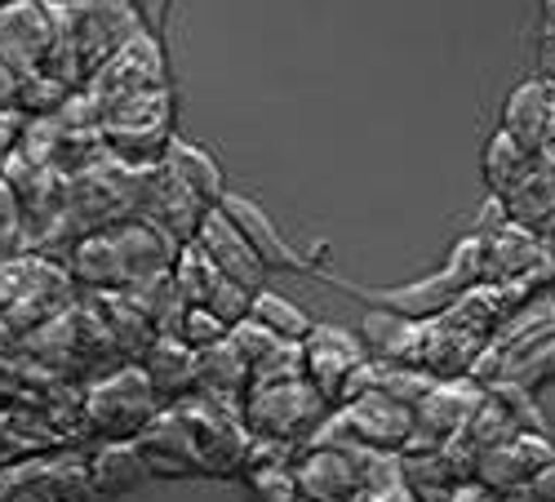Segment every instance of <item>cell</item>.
Listing matches in <instances>:
<instances>
[{"instance_id": "obj_19", "label": "cell", "mask_w": 555, "mask_h": 502, "mask_svg": "<svg viewBox=\"0 0 555 502\" xmlns=\"http://www.w3.org/2000/svg\"><path fill=\"white\" fill-rule=\"evenodd\" d=\"M138 364H143V374L152 378V387H156V396L165 404H178V400H188V396L201 391V383H196V351L182 338H156L152 351Z\"/></svg>"}, {"instance_id": "obj_6", "label": "cell", "mask_w": 555, "mask_h": 502, "mask_svg": "<svg viewBox=\"0 0 555 502\" xmlns=\"http://www.w3.org/2000/svg\"><path fill=\"white\" fill-rule=\"evenodd\" d=\"M302 356H307V383L334 409L356 396V383L369 370L364 338L351 330H338V325H315L302 343Z\"/></svg>"}, {"instance_id": "obj_13", "label": "cell", "mask_w": 555, "mask_h": 502, "mask_svg": "<svg viewBox=\"0 0 555 502\" xmlns=\"http://www.w3.org/2000/svg\"><path fill=\"white\" fill-rule=\"evenodd\" d=\"M533 156H555V80L529 76L502 103V125Z\"/></svg>"}, {"instance_id": "obj_29", "label": "cell", "mask_w": 555, "mask_h": 502, "mask_svg": "<svg viewBox=\"0 0 555 502\" xmlns=\"http://www.w3.org/2000/svg\"><path fill=\"white\" fill-rule=\"evenodd\" d=\"M360 502H423L418 493L409 489V480L400 476V480H391V485H378V489H369Z\"/></svg>"}, {"instance_id": "obj_27", "label": "cell", "mask_w": 555, "mask_h": 502, "mask_svg": "<svg viewBox=\"0 0 555 502\" xmlns=\"http://www.w3.org/2000/svg\"><path fill=\"white\" fill-rule=\"evenodd\" d=\"M512 502H555V463H546Z\"/></svg>"}, {"instance_id": "obj_7", "label": "cell", "mask_w": 555, "mask_h": 502, "mask_svg": "<svg viewBox=\"0 0 555 502\" xmlns=\"http://www.w3.org/2000/svg\"><path fill=\"white\" fill-rule=\"evenodd\" d=\"M173 285L182 289L188 307H209L214 316H222L231 330H236L241 321H249V311H254V289H245L241 281H231L196 241L178 249Z\"/></svg>"}, {"instance_id": "obj_4", "label": "cell", "mask_w": 555, "mask_h": 502, "mask_svg": "<svg viewBox=\"0 0 555 502\" xmlns=\"http://www.w3.org/2000/svg\"><path fill=\"white\" fill-rule=\"evenodd\" d=\"M485 400H489V391L472 374L440 378L423 396V404L413 409V440H409L404 453H436V449H444L449 440H457L462 432L472 427V419L485 409Z\"/></svg>"}, {"instance_id": "obj_9", "label": "cell", "mask_w": 555, "mask_h": 502, "mask_svg": "<svg viewBox=\"0 0 555 502\" xmlns=\"http://www.w3.org/2000/svg\"><path fill=\"white\" fill-rule=\"evenodd\" d=\"M59 44V23L44 0H18L0 10V67H10L18 80L44 72Z\"/></svg>"}, {"instance_id": "obj_28", "label": "cell", "mask_w": 555, "mask_h": 502, "mask_svg": "<svg viewBox=\"0 0 555 502\" xmlns=\"http://www.w3.org/2000/svg\"><path fill=\"white\" fill-rule=\"evenodd\" d=\"M10 502H63V498H59L50 485H44V472H40V476H31V480L23 476V485L10 493Z\"/></svg>"}, {"instance_id": "obj_23", "label": "cell", "mask_w": 555, "mask_h": 502, "mask_svg": "<svg viewBox=\"0 0 555 502\" xmlns=\"http://www.w3.org/2000/svg\"><path fill=\"white\" fill-rule=\"evenodd\" d=\"M533 165V152H525L506 129H493V139L485 143V156H480V178H485V192L489 196H506L516 182L529 173Z\"/></svg>"}, {"instance_id": "obj_11", "label": "cell", "mask_w": 555, "mask_h": 502, "mask_svg": "<svg viewBox=\"0 0 555 502\" xmlns=\"http://www.w3.org/2000/svg\"><path fill=\"white\" fill-rule=\"evenodd\" d=\"M546 463H555V445L546 432H529L520 427L512 440H502L493 449L480 453V463H476V480L493 493H502L506 502H512Z\"/></svg>"}, {"instance_id": "obj_21", "label": "cell", "mask_w": 555, "mask_h": 502, "mask_svg": "<svg viewBox=\"0 0 555 502\" xmlns=\"http://www.w3.org/2000/svg\"><path fill=\"white\" fill-rule=\"evenodd\" d=\"M72 276L80 285H89V289H103V294L129 289V267H125V254H120L116 232L80 236L72 245Z\"/></svg>"}, {"instance_id": "obj_33", "label": "cell", "mask_w": 555, "mask_h": 502, "mask_svg": "<svg viewBox=\"0 0 555 502\" xmlns=\"http://www.w3.org/2000/svg\"><path fill=\"white\" fill-rule=\"evenodd\" d=\"M546 285H551V303H555V262H551V276H546Z\"/></svg>"}, {"instance_id": "obj_25", "label": "cell", "mask_w": 555, "mask_h": 502, "mask_svg": "<svg viewBox=\"0 0 555 502\" xmlns=\"http://www.w3.org/2000/svg\"><path fill=\"white\" fill-rule=\"evenodd\" d=\"M173 338H182L192 351H205V347H218L222 338H231V325L222 321V316H214L209 307H188V311H182Z\"/></svg>"}, {"instance_id": "obj_20", "label": "cell", "mask_w": 555, "mask_h": 502, "mask_svg": "<svg viewBox=\"0 0 555 502\" xmlns=\"http://www.w3.org/2000/svg\"><path fill=\"white\" fill-rule=\"evenodd\" d=\"M85 467H89V480H94L99 498H125L152 480V467L143 459V449H138V440H107Z\"/></svg>"}, {"instance_id": "obj_24", "label": "cell", "mask_w": 555, "mask_h": 502, "mask_svg": "<svg viewBox=\"0 0 555 502\" xmlns=\"http://www.w3.org/2000/svg\"><path fill=\"white\" fill-rule=\"evenodd\" d=\"M254 321L258 325H267L271 334H281V338H289V343H307V334L315 330V321L311 316L294 303V298H285V294H271V289H258L254 294Z\"/></svg>"}, {"instance_id": "obj_17", "label": "cell", "mask_w": 555, "mask_h": 502, "mask_svg": "<svg viewBox=\"0 0 555 502\" xmlns=\"http://www.w3.org/2000/svg\"><path fill=\"white\" fill-rule=\"evenodd\" d=\"M364 351L378 364H423V347H427V325L423 321H404L396 311L369 307L364 316Z\"/></svg>"}, {"instance_id": "obj_5", "label": "cell", "mask_w": 555, "mask_h": 502, "mask_svg": "<svg viewBox=\"0 0 555 502\" xmlns=\"http://www.w3.org/2000/svg\"><path fill=\"white\" fill-rule=\"evenodd\" d=\"M369 459L364 445H307L294 463L302 502H360L369 493Z\"/></svg>"}, {"instance_id": "obj_12", "label": "cell", "mask_w": 555, "mask_h": 502, "mask_svg": "<svg viewBox=\"0 0 555 502\" xmlns=\"http://www.w3.org/2000/svg\"><path fill=\"white\" fill-rule=\"evenodd\" d=\"M214 205H205L188 182H178L165 165L143 173V196H138V218H147L156 222L165 236H173L178 245H192L196 232H201V222Z\"/></svg>"}, {"instance_id": "obj_18", "label": "cell", "mask_w": 555, "mask_h": 502, "mask_svg": "<svg viewBox=\"0 0 555 502\" xmlns=\"http://www.w3.org/2000/svg\"><path fill=\"white\" fill-rule=\"evenodd\" d=\"M502 209L516 227H525V232L538 236L542 227L555 218V156H533L529 173L502 196Z\"/></svg>"}, {"instance_id": "obj_22", "label": "cell", "mask_w": 555, "mask_h": 502, "mask_svg": "<svg viewBox=\"0 0 555 502\" xmlns=\"http://www.w3.org/2000/svg\"><path fill=\"white\" fill-rule=\"evenodd\" d=\"M165 169H169L178 182H188V188H192L205 205H222V196L231 192L227 178H222V165H218L205 147H196V143L173 139V143H169V156H165Z\"/></svg>"}, {"instance_id": "obj_10", "label": "cell", "mask_w": 555, "mask_h": 502, "mask_svg": "<svg viewBox=\"0 0 555 502\" xmlns=\"http://www.w3.org/2000/svg\"><path fill=\"white\" fill-rule=\"evenodd\" d=\"M138 449H143L152 476H160V480H196V476H209L205 453L196 445V432L188 427V419H182L178 404H165L160 414L143 427V436H138Z\"/></svg>"}, {"instance_id": "obj_30", "label": "cell", "mask_w": 555, "mask_h": 502, "mask_svg": "<svg viewBox=\"0 0 555 502\" xmlns=\"http://www.w3.org/2000/svg\"><path fill=\"white\" fill-rule=\"evenodd\" d=\"M444 502H506L502 493H493V489H485L480 480H462Z\"/></svg>"}, {"instance_id": "obj_1", "label": "cell", "mask_w": 555, "mask_h": 502, "mask_svg": "<svg viewBox=\"0 0 555 502\" xmlns=\"http://www.w3.org/2000/svg\"><path fill=\"white\" fill-rule=\"evenodd\" d=\"M173 143V94L165 89H143L112 107H103V147L116 156V165L147 173L160 169Z\"/></svg>"}, {"instance_id": "obj_3", "label": "cell", "mask_w": 555, "mask_h": 502, "mask_svg": "<svg viewBox=\"0 0 555 502\" xmlns=\"http://www.w3.org/2000/svg\"><path fill=\"white\" fill-rule=\"evenodd\" d=\"M160 409H165V400L156 396L143 364H125L120 374L103 378L85 396V423L107 440H138Z\"/></svg>"}, {"instance_id": "obj_15", "label": "cell", "mask_w": 555, "mask_h": 502, "mask_svg": "<svg viewBox=\"0 0 555 502\" xmlns=\"http://www.w3.org/2000/svg\"><path fill=\"white\" fill-rule=\"evenodd\" d=\"M196 245L227 271L231 281H241L245 289H262V281H267V262L258 258V249L245 241V232L236 222L227 218V209L222 205H214L209 214H205V222H201V232H196Z\"/></svg>"}, {"instance_id": "obj_34", "label": "cell", "mask_w": 555, "mask_h": 502, "mask_svg": "<svg viewBox=\"0 0 555 502\" xmlns=\"http://www.w3.org/2000/svg\"><path fill=\"white\" fill-rule=\"evenodd\" d=\"M5 5H18V0H0V10H5Z\"/></svg>"}, {"instance_id": "obj_26", "label": "cell", "mask_w": 555, "mask_h": 502, "mask_svg": "<svg viewBox=\"0 0 555 502\" xmlns=\"http://www.w3.org/2000/svg\"><path fill=\"white\" fill-rule=\"evenodd\" d=\"M538 76L555 80V0H542L538 18Z\"/></svg>"}, {"instance_id": "obj_16", "label": "cell", "mask_w": 555, "mask_h": 502, "mask_svg": "<svg viewBox=\"0 0 555 502\" xmlns=\"http://www.w3.org/2000/svg\"><path fill=\"white\" fill-rule=\"evenodd\" d=\"M196 396H209L227 409H245L249 391H254V364L249 356L236 347V338H222L218 347L196 351Z\"/></svg>"}, {"instance_id": "obj_31", "label": "cell", "mask_w": 555, "mask_h": 502, "mask_svg": "<svg viewBox=\"0 0 555 502\" xmlns=\"http://www.w3.org/2000/svg\"><path fill=\"white\" fill-rule=\"evenodd\" d=\"M147 10H152V23L160 27L165 23V0H147Z\"/></svg>"}, {"instance_id": "obj_8", "label": "cell", "mask_w": 555, "mask_h": 502, "mask_svg": "<svg viewBox=\"0 0 555 502\" xmlns=\"http://www.w3.org/2000/svg\"><path fill=\"white\" fill-rule=\"evenodd\" d=\"M169 85V67H165V50L160 40L138 31L129 44H120V50L89 76V99H94L99 107H112L129 94H143V89H165Z\"/></svg>"}, {"instance_id": "obj_2", "label": "cell", "mask_w": 555, "mask_h": 502, "mask_svg": "<svg viewBox=\"0 0 555 502\" xmlns=\"http://www.w3.org/2000/svg\"><path fill=\"white\" fill-rule=\"evenodd\" d=\"M334 404L320 396L307 378L289 383H262L249 391L241 419L254 432V440H281V445H311V436L325 427Z\"/></svg>"}, {"instance_id": "obj_14", "label": "cell", "mask_w": 555, "mask_h": 502, "mask_svg": "<svg viewBox=\"0 0 555 502\" xmlns=\"http://www.w3.org/2000/svg\"><path fill=\"white\" fill-rule=\"evenodd\" d=\"M222 209H227V218L245 232V241L258 249V258L267 262V271H307V276H315V262H311V258H302V254L281 236V227H275V218H271L254 196L227 192V196H222Z\"/></svg>"}, {"instance_id": "obj_32", "label": "cell", "mask_w": 555, "mask_h": 502, "mask_svg": "<svg viewBox=\"0 0 555 502\" xmlns=\"http://www.w3.org/2000/svg\"><path fill=\"white\" fill-rule=\"evenodd\" d=\"M50 10H72V5H80V0H44Z\"/></svg>"}]
</instances>
